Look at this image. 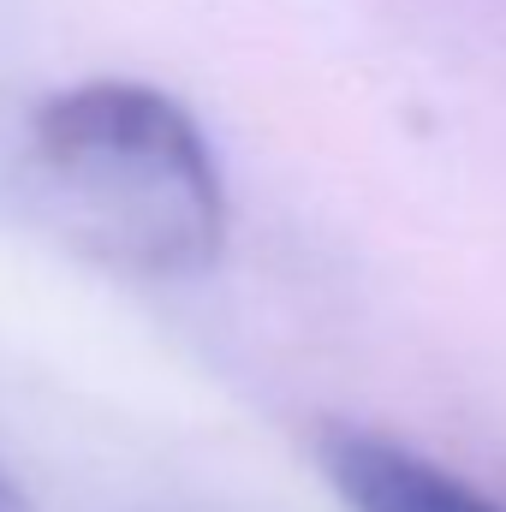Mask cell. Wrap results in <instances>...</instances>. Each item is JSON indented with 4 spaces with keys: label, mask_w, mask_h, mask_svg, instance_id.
<instances>
[{
    "label": "cell",
    "mask_w": 506,
    "mask_h": 512,
    "mask_svg": "<svg viewBox=\"0 0 506 512\" xmlns=\"http://www.w3.org/2000/svg\"><path fill=\"white\" fill-rule=\"evenodd\" d=\"M322 477L346 512H501L447 465L370 429H334L322 441Z\"/></svg>",
    "instance_id": "obj_2"
},
{
    "label": "cell",
    "mask_w": 506,
    "mask_h": 512,
    "mask_svg": "<svg viewBox=\"0 0 506 512\" xmlns=\"http://www.w3.org/2000/svg\"><path fill=\"white\" fill-rule=\"evenodd\" d=\"M0 512H36V507H30V495L6 477V465H0Z\"/></svg>",
    "instance_id": "obj_3"
},
{
    "label": "cell",
    "mask_w": 506,
    "mask_h": 512,
    "mask_svg": "<svg viewBox=\"0 0 506 512\" xmlns=\"http://www.w3.org/2000/svg\"><path fill=\"white\" fill-rule=\"evenodd\" d=\"M30 161L60 227L120 274L197 280L227 251V179L185 102L90 78L30 120Z\"/></svg>",
    "instance_id": "obj_1"
}]
</instances>
